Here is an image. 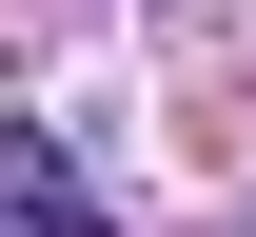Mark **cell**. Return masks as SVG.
<instances>
[{
  "instance_id": "1",
  "label": "cell",
  "mask_w": 256,
  "mask_h": 237,
  "mask_svg": "<svg viewBox=\"0 0 256 237\" xmlns=\"http://www.w3.org/2000/svg\"><path fill=\"white\" fill-rule=\"evenodd\" d=\"M0 178H20V237H98V178H79V119H0Z\"/></svg>"
}]
</instances>
